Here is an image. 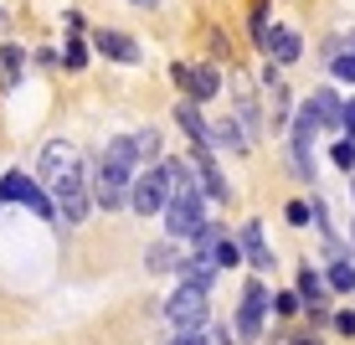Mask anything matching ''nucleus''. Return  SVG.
I'll use <instances>...</instances> for the list:
<instances>
[{
  "label": "nucleus",
  "mask_w": 355,
  "mask_h": 345,
  "mask_svg": "<svg viewBox=\"0 0 355 345\" xmlns=\"http://www.w3.org/2000/svg\"><path fill=\"white\" fill-rule=\"evenodd\" d=\"M52 191H57V217H62L67 227H72V221H83V217H88V186H83V165L72 170V176H62Z\"/></svg>",
  "instance_id": "obj_4"
},
{
  "label": "nucleus",
  "mask_w": 355,
  "mask_h": 345,
  "mask_svg": "<svg viewBox=\"0 0 355 345\" xmlns=\"http://www.w3.org/2000/svg\"><path fill=\"white\" fill-rule=\"evenodd\" d=\"M72 170H78V150H72L67 140H52L42 150V180H46V186H57V180L72 176Z\"/></svg>",
  "instance_id": "obj_7"
},
{
  "label": "nucleus",
  "mask_w": 355,
  "mask_h": 345,
  "mask_svg": "<svg viewBox=\"0 0 355 345\" xmlns=\"http://www.w3.org/2000/svg\"><path fill=\"white\" fill-rule=\"evenodd\" d=\"M165 314L175 319L180 330H201V325H206V289H196V283H180V289L170 294Z\"/></svg>",
  "instance_id": "obj_3"
},
{
  "label": "nucleus",
  "mask_w": 355,
  "mask_h": 345,
  "mask_svg": "<svg viewBox=\"0 0 355 345\" xmlns=\"http://www.w3.org/2000/svg\"><path fill=\"white\" fill-rule=\"evenodd\" d=\"M350 196H355V180H350Z\"/></svg>",
  "instance_id": "obj_32"
},
{
  "label": "nucleus",
  "mask_w": 355,
  "mask_h": 345,
  "mask_svg": "<svg viewBox=\"0 0 355 345\" xmlns=\"http://www.w3.org/2000/svg\"><path fill=\"white\" fill-rule=\"evenodd\" d=\"M144 268H150V274H165V268H180V258H175L170 242H155V248L144 253Z\"/></svg>",
  "instance_id": "obj_16"
},
{
  "label": "nucleus",
  "mask_w": 355,
  "mask_h": 345,
  "mask_svg": "<svg viewBox=\"0 0 355 345\" xmlns=\"http://www.w3.org/2000/svg\"><path fill=\"white\" fill-rule=\"evenodd\" d=\"M329 289H340V294H355V268L345 263V258H335V263H329Z\"/></svg>",
  "instance_id": "obj_17"
},
{
  "label": "nucleus",
  "mask_w": 355,
  "mask_h": 345,
  "mask_svg": "<svg viewBox=\"0 0 355 345\" xmlns=\"http://www.w3.org/2000/svg\"><path fill=\"white\" fill-rule=\"evenodd\" d=\"M268 289L263 283H248V294H242V310H237V335L242 340H258L263 335V314H268Z\"/></svg>",
  "instance_id": "obj_5"
},
{
  "label": "nucleus",
  "mask_w": 355,
  "mask_h": 345,
  "mask_svg": "<svg viewBox=\"0 0 355 345\" xmlns=\"http://www.w3.org/2000/svg\"><path fill=\"white\" fill-rule=\"evenodd\" d=\"M170 196H175V186H170V165H155V170H144V176L134 180L129 201H134V212H139V217H150V212H165Z\"/></svg>",
  "instance_id": "obj_2"
},
{
  "label": "nucleus",
  "mask_w": 355,
  "mask_h": 345,
  "mask_svg": "<svg viewBox=\"0 0 355 345\" xmlns=\"http://www.w3.org/2000/svg\"><path fill=\"white\" fill-rule=\"evenodd\" d=\"M350 42H355V36H350Z\"/></svg>",
  "instance_id": "obj_33"
},
{
  "label": "nucleus",
  "mask_w": 355,
  "mask_h": 345,
  "mask_svg": "<svg viewBox=\"0 0 355 345\" xmlns=\"http://www.w3.org/2000/svg\"><path fill=\"white\" fill-rule=\"evenodd\" d=\"M175 119H180V129H186L196 144H206V150H211V124L196 114V103H180V108H175Z\"/></svg>",
  "instance_id": "obj_12"
},
{
  "label": "nucleus",
  "mask_w": 355,
  "mask_h": 345,
  "mask_svg": "<svg viewBox=\"0 0 355 345\" xmlns=\"http://www.w3.org/2000/svg\"><path fill=\"white\" fill-rule=\"evenodd\" d=\"M309 201H288V221H293V227H309Z\"/></svg>",
  "instance_id": "obj_25"
},
{
  "label": "nucleus",
  "mask_w": 355,
  "mask_h": 345,
  "mask_svg": "<svg viewBox=\"0 0 355 345\" xmlns=\"http://www.w3.org/2000/svg\"><path fill=\"white\" fill-rule=\"evenodd\" d=\"M309 108H314V114H320V124H324V129L345 124V108H340V98L329 93V88H320V93H314V98H309Z\"/></svg>",
  "instance_id": "obj_11"
},
{
  "label": "nucleus",
  "mask_w": 355,
  "mask_h": 345,
  "mask_svg": "<svg viewBox=\"0 0 355 345\" xmlns=\"http://www.w3.org/2000/svg\"><path fill=\"white\" fill-rule=\"evenodd\" d=\"M134 160H139L134 140H108V150H103V165H98V191H93L103 212L124 206V186H129V170H134Z\"/></svg>",
  "instance_id": "obj_1"
},
{
  "label": "nucleus",
  "mask_w": 355,
  "mask_h": 345,
  "mask_svg": "<svg viewBox=\"0 0 355 345\" xmlns=\"http://www.w3.org/2000/svg\"><path fill=\"white\" fill-rule=\"evenodd\" d=\"M134 6H144V10H150V6H160V0H134Z\"/></svg>",
  "instance_id": "obj_30"
},
{
  "label": "nucleus",
  "mask_w": 355,
  "mask_h": 345,
  "mask_svg": "<svg viewBox=\"0 0 355 345\" xmlns=\"http://www.w3.org/2000/svg\"><path fill=\"white\" fill-rule=\"evenodd\" d=\"M93 47L108 57V62H139V42H134V36H124V31H98Z\"/></svg>",
  "instance_id": "obj_9"
},
{
  "label": "nucleus",
  "mask_w": 355,
  "mask_h": 345,
  "mask_svg": "<svg viewBox=\"0 0 355 345\" xmlns=\"http://www.w3.org/2000/svg\"><path fill=\"white\" fill-rule=\"evenodd\" d=\"M268 98H273V119H284L288 114V88H284L278 72H268Z\"/></svg>",
  "instance_id": "obj_19"
},
{
  "label": "nucleus",
  "mask_w": 355,
  "mask_h": 345,
  "mask_svg": "<svg viewBox=\"0 0 355 345\" xmlns=\"http://www.w3.org/2000/svg\"><path fill=\"white\" fill-rule=\"evenodd\" d=\"M211 144H222V150H248V134H242L237 119H222V124L211 129Z\"/></svg>",
  "instance_id": "obj_14"
},
{
  "label": "nucleus",
  "mask_w": 355,
  "mask_h": 345,
  "mask_svg": "<svg viewBox=\"0 0 355 345\" xmlns=\"http://www.w3.org/2000/svg\"><path fill=\"white\" fill-rule=\"evenodd\" d=\"M335 330L340 335H355V314H335Z\"/></svg>",
  "instance_id": "obj_27"
},
{
  "label": "nucleus",
  "mask_w": 355,
  "mask_h": 345,
  "mask_svg": "<svg viewBox=\"0 0 355 345\" xmlns=\"http://www.w3.org/2000/svg\"><path fill=\"white\" fill-rule=\"evenodd\" d=\"M335 78H355V42L335 47Z\"/></svg>",
  "instance_id": "obj_20"
},
{
  "label": "nucleus",
  "mask_w": 355,
  "mask_h": 345,
  "mask_svg": "<svg viewBox=\"0 0 355 345\" xmlns=\"http://www.w3.org/2000/svg\"><path fill=\"white\" fill-rule=\"evenodd\" d=\"M293 345H320V340H309V335H304V340H293Z\"/></svg>",
  "instance_id": "obj_31"
},
{
  "label": "nucleus",
  "mask_w": 355,
  "mask_h": 345,
  "mask_svg": "<svg viewBox=\"0 0 355 345\" xmlns=\"http://www.w3.org/2000/svg\"><path fill=\"white\" fill-rule=\"evenodd\" d=\"M345 134H350V140H355V98H350V103H345Z\"/></svg>",
  "instance_id": "obj_29"
},
{
  "label": "nucleus",
  "mask_w": 355,
  "mask_h": 345,
  "mask_svg": "<svg viewBox=\"0 0 355 345\" xmlns=\"http://www.w3.org/2000/svg\"><path fill=\"white\" fill-rule=\"evenodd\" d=\"M62 62H67V67H83V62H88V47H83L78 36H72V42L62 47Z\"/></svg>",
  "instance_id": "obj_24"
},
{
  "label": "nucleus",
  "mask_w": 355,
  "mask_h": 345,
  "mask_svg": "<svg viewBox=\"0 0 355 345\" xmlns=\"http://www.w3.org/2000/svg\"><path fill=\"white\" fill-rule=\"evenodd\" d=\"M129 140H134V150H139V160L160 155V134H155V129H139V134H129Z\"/></svg>",
  "instance_id": "obj_22"
},
{
  "label": "nucleus",
  "mask_w": 355,
  "mask_h": 345,
  "mask_svg": "<svg viewBox=\"0 0 355 345\" xmlns=\"http://www.w3.org/2000/svg\"><path fill=\"white\" fill-rule=\"evenodd\" d=\"M191 165H196V180H201V191L211 196V201H227V180H222V170H216V160H211V150H206V144H196Z\"/></svg>",
  "instance_id": "obj_8"
},
{
  "label": "nucleus",
  "mask_w": 355,
  "mask_h": 345,
  "mask_svg": "<svg viewBox=\"0 0 355 345\" xmlns=\"http://www.w3.org/2000/svg\"><path fill=\"white\" fill-rule=\"evenodd\" d=\"M299 304H304L299 294H278V299H273V310H278V314H293V310H299Z\"/></svg>",
  "instance_id": "obj_26"
},
{
  "label": "nucleus",
  "mask_w": 355,
  "mask_h": 345,
  "mask_svg": "<svg viewBox=\"0 0 355 345\" xmlns=\"http://www.w3.org/2000/svg\"><path fill=\"white\" fill-rule=\"evenodd\" d=\"M242 258H248L258 274H268V268H273V253H268V242H263V227H258V221H248V227H242Z\"/></svg>",
  "instance_id": "obj_10"
},
{
  "label": "nucleus",
  "mask_w": 355,
  "mask_h": 345,
  "mask_svg": "<svg viewBox=\"0 0 355 345\" xmlns=\"http://www.w3.org/2000/svg\"><path fill=\"white\" fill-rule=\"evenodd\" d=\"M31 186H36V180H26L21 170H10V176L0 180V196H6V201H26V191H31Z\"/></svg>",
  "instance_id": "obj_18"
},
{
  "label": "nucleus",
  "mask_w": 355,
  "mask_h": 345,
  "mask_svg": "<svg viewBox=\"0 0 355 345\" xmlns=\"http://www.w3.org/2000/svg\"><path fill=\"white\" fill-rule=\"evenodd\" d=\"M268 57H273V62H299V36H293V31H273Z\"/></svg>",
  "instance_id": "obj_15"
},
{
  "label": "nucleus",
  "mask_w": 355,
  "mask_h": 345,
  "mask_svg": "<svg viewBox=\"0 0 355 345\" xmlns=\"http://www.w3.org/2000/svg\"><path fill=\"white\" fill-rule=\"evenodd\" d=\"M0 62H6V83L16 88V83H21V62H26V52H21V47H6V52H0Z\"/></svg>",
  "instance_id": "obj_21"
},
{
  "label": "nucleus",
  "mask_w": 355,
  "mask_h": 345,
  "mask_svg": "<svg viewBox=\"0 0 355 345\" xmlns=\"http://www.w3.org/2000/svg\"><path fill=\"white\" fill-rule=\"evenodd\" d=\"M175 345H211V340H201L196 330H180V335H175Z\"/></svg>",
  "instance_id": "obj_28"
},
{
  "label": "nucleus",
  "mask_w": 355,
  "mask_h": 345,
  "mask_svg": "<svg viewBox=\"0 0 355 345\" xmlns=\"http://www.w3.org/2000/svg\"><path fill=\"white\" fill-rule=\"evenodd\" d=\"M329 155H335V165H340V170H355V140H340Z\"/></svg>",
  "instance_id": "obj_23"
},
{
  "label": "nucleus",
  "mask_w": 355,
  "mask_h": 345,
  "mask_svg": "<svg viewBox=\"0 0 355 345\" xmlns=\"http://www.w3.org/2000/svg\"><path fill=\"white\" fill-rule=\"evenodd\" d=\"M175 83L191 93V103H201V98H216V88H222V78H216L211 62H201V67H186V62H180V67H175Z\"/></svg>",
  "instance_id": "obj_6"
},
{
  "label": "nucleus",
  "mask_w": 355,
  "mask_h": 345,
  "mask_svg": "<svg viewBox=\"0 0 355 345\" xmlns=\"http://www.w3.org/2000/svg\"><path fill=\"white\" fill-rule=\"evenodd\" d=\"M299 299L309 304L314 314H324V278L314 274V268H304V274H299Z\"/></svg>",
  "instance_id": "obj_13"
}]
</instances>
